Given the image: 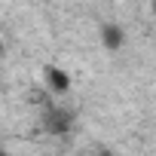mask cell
<instances>
[{
  "label": "cell",
  "mask_w": 156,
  "mask_h": 156,
  "mask_svg": "<svg viewBox=\"0 0 156 156\" xmlns=\"http://www.w3.org/2000/svg\"><path fill=\"white\" fill-rule=\"evenodd\" d=\"M70 126H73V116L61 107H52L43 113V129L49 135H64V132H70Z\"/></svg>",
  "instance_id": "cell-1"
},
{
  "label": "cell",
  "mask_w": 156,
  "mask_h": 156,
  "mask_svg": "<svg viewBox=\"0 0 156 156\" xmlns=\"http://www.w3.org/2000/svg\"><path fill=\"white\" fill-rule=\"evenodd\" d=\"M101 43H104V49L116 52V49H122V43H126V31H122L119 25H104V28H101Z\"/></svg>",
  "instance_id": "cell-2"
},
{
  "label": "cell",
  "mask_w": 156,
  "mask_h": 156,
  "mask_svg": "<svg viewBox=\"0 0 156 156\" xmlns=\"http://www.w3.org/2000/svg\"><path fill=\"white\" fill-rule=\"evenodd\" d=\"M46 83H49V89H52L55 95H64V92L70 89V76H67L61 67H46Z\"/></svg>",
  "instance_id": "cell-3"
},
{
  "label": "cell",
  "mask_w": 156,
  "mask_h": 156,
  "mask_svg": "<svg viewBox=\"0 0 156 156\" xmlns=\"http://www.w3.org/2000/svg\"><path fill=\"white\" fill-rule=\"evenodd\" d=\"M98 156H113V153H107V150H98Z\"/></svg>",
  "instance_id": "cell-4"
},
{
  "label": "cell",
  "mask_w": 156,
  "mask_h": 156,
  "mask_svg": "<svg viewBox=\"0 0 156 156\" xmlns=\"http://www.w3.org/2000/svg\"><path fill=\"white\" fill-rule=\"evenodd\" d=\"M0 156H9V153H6V150H0Z\"/></svg>",
  "instance_id": "cell-5"
},
{
  "label": "cell",
  "mask_w": 156,
  "mask_h": 156,
  "mask_svg": "<svg viewBox=\"0 0 156 156\" xmlns=\"http://www.w3.org/2000/svg\"><path fill=\"white\" fill-rule=\"evenodd\" d=\"M0 55H3V43H0Z\"/></svg>",
  "instance_id": "cell-6"
}]
</instances>
